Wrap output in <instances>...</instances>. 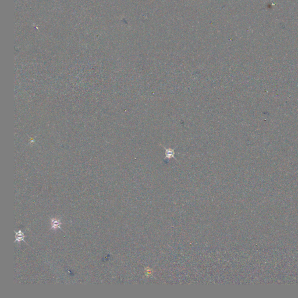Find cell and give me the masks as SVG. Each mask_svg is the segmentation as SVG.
Listing matches in <instances>:
<instances>
[{
	"mask_svg": "<svg viewBox=\"0 0 298 298\" xmlns=\"http://www.w3.org/2000/svg\"><path fill=\"white\" fill-rule=\"evenodd\" d=\"M15 242H18V243H21V242L22 241H23L24 242L26 243V241H25V237L26 236L25 235L24 233L21 231V230H19V231L17 232L15 231ZM27 244V243H26Z\"/></svg>",
	"mask_w": 298,
	"mask_h": 298,
	"instance_id": "cell-1",
	"label": "cell"
},
{
	"mask_svg": "<svg viewBox=\"0 0 298 298\" xmlns=\"http://www.w3.org/2000/svg\"><path fill=\"white\" fill-rule=\"evenodd\" d=\"M62 223L60 220L56 218H51V228L52 229H61V225Z\"/></svg>",
	"mask_w": 298,
	"mask_h": 298,
	"instance_id": "cell-2",
	"label": "cell"
},
{
	"mask_svg": "<svg viewBox=\"0 0 298 298\" xmlns=\"http://www.w3.org/2000/svg\"><path fill=\"white\" fill-rule=\"evenodd\" d=\"M163 147L165 149V158H171L172 157L173 158H175L174 157V155H175V149H167L165 148V147L163 146Z\"/></svg>",
	"mask_w": 298,
	"mask_h": 298,
	"instance_id": "cell-3",
	"label": "cell"
}]
</instances>
